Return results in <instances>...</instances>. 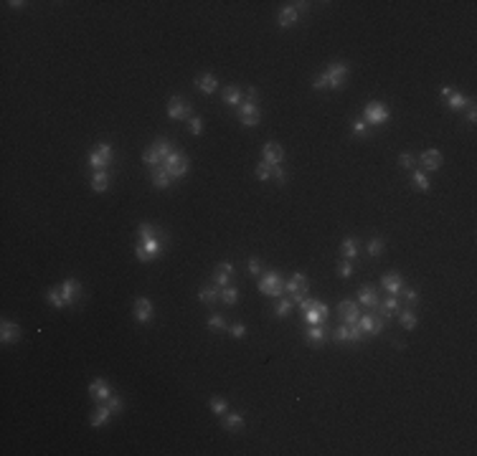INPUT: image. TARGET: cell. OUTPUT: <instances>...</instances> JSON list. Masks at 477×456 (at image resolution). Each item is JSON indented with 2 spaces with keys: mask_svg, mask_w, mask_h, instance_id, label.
I'll use <instances>...</instances> for the list:
<instances>
[{
  "mask_svg": "<svg viewBox=\"0 0 477 456\" xmlns=\"http://www.w3.org/2000/svg\"><path fill=\"white\" fill-rule=\"evenodd\" d=\"M340 254L345 256V259H353V256H358V241L353 239V236H348L343 244H340Z\"/></svg>",
  "mask_w": 477,
  "mask_h": 456,
  "instance_id": "31",
  "label": "cell"
},
{
  "mask_svg": "<svg viewBox=\"0 0 477 456\" xmlns=\"http://www.w3.org/2000/svg\"><path fill=\"white\" fill-rule=\"evenodd\" d=\"M196 86H198L203 94H213V92L219 89V79H216L213 74H203V76L196 79Z\"/></svg>",
  "mask_w": 477,
  "mask_h": 456,
  "instance_id": "24",
  "label": "cell"
},
{
  "mask_svg": "<svg viewBox=\"0 0 477 456\" xmlns=\"http://www.w3.org/2000/svg\"><path fill=\"white\" fill-rule=\"evenodd\" d=\"M219 297H221L224 304H236V302H239V289L231 287V284H229V287H221V294H219Z\"/></svg>",
  "mask_w": 477,
  "mask_h": 456,
  "instance_id": "33",
  "label": "cell"
},
{
  "mask_svg": "<svg viewBox=\"0 0 477 456\" xmlns=\"http://www.w3.org/2000/svg\"><path fill=\"white\" fill-rule=\"evenodd\" d=\"M348 335H351V325H340V327L333 332V340H335V342H345Z\"/></svg>",
  "mask_w": 477,
  "mask_h": 456,
  "instance_id": "46",
  "label": "cell"
},
{
  "mask_svg": "<svg viewBox=\"0 0 477 456\" xmlns=\"http://www.w3.org/2000/svg\"><path fill=\"white\" fill-rule=\"evenodd\" d=\"M208 327H211L213 332H224V330H226V322H224L221 314H211V317H208Z\"/></svg>",
  "mask_w": 477,
  "mask_h": 456,
  "instance_id": "45",
  "label": "cell"
},
{
  "mask_svg": "<svg viewBox=\"0 0 477 456\" xmlns=\"http://www.w3.org/2000/svg\"><path fill=\"white\" fill-rule=\"evenodd\" d=\"M381 287H383L388 294L399 297V292L404 289V279H401L399 274H386V277H381Z\"/></svg>",
  "mask_w": 477,
  "mask_h": 456,
  "instance_id": "19",
  "label": "cell"
},
{
  "mask_svg": "<svg viewBox=\"0 0 477 456\" xmlns=\"http://www.w3.org/2000/svg\"><path fill=\"white\" fill-rule=\"evenodd\" d=\"M216 269H219V271H224V274H231V277H234V264H231V261H221Z\"/></svg>",
  "mask_w": 477,
  "mask_h": 456,
  "instance_id": "57",
  "label": "cell"
},
{
  "mask_svg": "<svg viewBox=\"0 0 477 456\" xmlns=\"http://www.w3.org/2000/svg\"><path fill=\"white\" fill-rule=\"evenodd\" d=\"M305 320H307V325H325V314H320V312H317V309H307L305 312Z\"/></svg>",
  "mask_w": 477,
  "mask_h": 456,
  "instance_id": "41",
  "label": "cell"
},
{
  "mask_svg": "<svg viewBox=\"0 0 477 456\" xmlns=\"http://www.w3.org/2000/svg\"><path fill=\"white\" fill-rule=\"evenodd\" d=\"M21 337V327L16 325V322H3V325H0V340H3L6 345H11V342H16Z\"/></svg>",
  "mask_w": 477,
  "mask_h": 456,
  "instance_id": "18",
  "label": "cell"
},
{
  "mask_svg": "<svg viewBox=\"0 0 477 456\" xmlns=\"http://www.w3.org/2000/svg\"><path fill=\"white\" fill-rule=\"evenodd\" d=\"M150 180H152V185L155 188H160V190H165L168 185H170V175H168V170L160 165V167H152V172H150Z\"/></svg>",
  "mask_w": 477,
  "mask_h": 456,
  "instance_id": "22",
  "label": "cell"
},
{
  "mask_svg": "<svg viewBox=\"0 0 477 456\" xmlns=\"http://www.w3.org/2000/svg\"><path fill=\"white\" fill-rule=\"evenodd\" d=\"M358 302L363 307H368V309H378V304H381V299H378V294H376V289L371 284H363L358 289Z\"/></svg>",
  "mask_w": 477,
  "mask_h": 456,
  "instance_id": "15",
  "label": "cell"
},
{
  "mask_svg": "<svg viewBox=\"0 0 477 456\" xmlns=\"http://www.w3.org/2000/svg\"><path fill=\"white\" fill-rule=\"evenodd\" d=\"M59 289H61V297H64L66 307H71V304L79 299V294H81V284H79L76 279H66Z\"/></svg>",
  "mask_w": 477,
  "mask_h": 456,
  "instance_id": "13",
  "label": "cell"
},
{
  "mask_svg": "<svg viewBox=\"0 0 477 456\" xmlns=\"http://www.w3.org/2000/svg\"><path fill=\"white\" fill-rule=\"evenodd\" d=\"M338 312H340V317H343V322L345 325H358V317H361V309H358V304L356 302H351V299H343L340 304H338Z\"/></svg>",
  "mask_w": 477,
  "mask_h": 456,
  "instance_id": "11",
  "label": "cell"
},
{
  "mask_svg": "<svg viewBox=\"0 0 477 456\" xmlns=\"http://www.w3.org/2000/svg\"><path fill=\"white\" fill-rule=\"evenodd\" d=\"M188 165H191V162H188V157H186L183 152H173V155L163 162V167L168 170L170 177H183V175L188 172Z\"/></svg>",
  "mask_w": 477,
  "mask_h": 456,
  "instance_id": "7",
  "label": "cell"
},
{
  "mask_svg": "<svg viewBox=\"0 0 477 456\" xmlns=\"http://www.w3.org/2000/svg\"><path fill=\"white\" fill-rule=\"evenodd\" d=\"M262 157H264V162H269L272 167H277V165H282V160H284V147H282L279 142H267V145L262 147Z\"/></svg>",
  "mask_w": 477,
  "mask_h": 456,
  "instance_id": "10",
  "label": "cell"
},
{
  "mask_svg": "<svg viewBox=\"0 0 477 456\" xmlns=\"http://www.w3.org/2000/svg\"><path fill=\"white\" fill-rule=\"evenodd\" d=\"M305 337H307L310 345H320V342L325 340V327H323V325H310L307 332H305Z\"/></svg>",
  "mask_w": 477,
  "mask_h": 456,
  "instance_id": "26",
  "label": "cell"
},
{
  "mask_svg": "<svg viewBox=\"0 0 477 456\" xmlns=\"http://www.w3.org/2000/svg\"><path fill=\"white\" fill-rule=\"evenodd\" d=\"M165 244H168V234L163 231V228H157V236H155V239H150V241H137L135 256L147 264V261H152V259H157V256L163 254Z\"/></svg>",
  "mask_w": 477,
  "mask_h": 456,
  "instance_id": "1",
  "label": "cell"
},
{
  "mask_svg": "<svg viewBox=\"0 0 477 456\" xmlns=\"http://www.w3.org/2000/svg\"><path fill=\"white\" fill-rule=\"evenodd\" d=\"M399 294L404 297V302H406V307H409V309H414V307H416V302H419V294H416L414 289H406V287H404V289H401Z\"/></svg>",
  "mask_w": 477,
  "mask_h": 456,
  "instance_id": "42",
  "label": "cell"
},
{
  "mask_svg": "<svg viewBox=\"0 0 477 456\" xmlns=\"http://www.w3.org/2000/svg\"><path fill=\"white\" fill-rule=\"evenodd\" d=\"M272 175H274V180H279V183H284V170H282L279 165H277V167L272 170Z\"/></svg>",
  "mask_w": 477,
  "mask_h": 456,
  "instance_id": "59",
  "label": "cell"
},
{
  "mask_svg": "<svg viewBox=\"0 0 477 456\" xmlns=\"http://www.w3.org/2000/svg\"><path fill=\"white\" fill-rule=\"evenodd\" d=\"M109 188V175L104 172V170H97L94 175H92V190H97V193H104Z\"/></svg>",
  "mask_w": 477,
  "mask_h": 456,
  "instance_id": "30",
  "label": "cell"
},
{
  "mask_svg": "<svg viewBox=\"0 0 477 456\" xmlns=\"http://www.w3.org/2000/svg\"><path fill=\"white\" fill-rule=\"evenodd\" d=\"M419 162H421V167H426V170H439L442 162H444V157H442L439 150H426V152H421Z\"/></svg>",
  "mask_w": 477,
  "mask_h": 456,
  "instance_id": "17",
  "label": "cell"
},
{
  "mask_svg": "<svg viewBox=\"0 0 477 456\" xmlns=\"http://www.w3.org/2000/svg\"><path fill=\"white\" fill-rule=\"evenodd\" d=\"M112 160H114V150H112L109 142H99L92 150V155H89V165L94 167V172L102 170V167H107V165H112Z\"/></svg>",
  "mask_w": 477,
  "mask_h": 456,
  "instance_id": "3",
  "label": "cell"
},
{
  "mask_svg": "<svg viewBox=\"0 0 477 456\" xmlns=\"http://www.w3.org/2000/svg\"><path fill=\"white\" fill-rule=\"evenodd\" d=\"M363 119H366V124L381 127V124L388 122V107L383 102H368L366 109H363Z\"/></svg>",
  "mask_w": 477,
  "mask_h": 456,
  "instance_id": "2",
  "label": "cell"
},
{
  "mask_svg": "<svg viewBox=\"0 0 477 456\" xmlns=\"http://www.w3.org/2000/svg\"><path fill=\"white\" fill-rule=\"evenodd\" d=\"M401 309V302H399V297H394V294H388L381 304H378V312L383 314V320H388V317H394L396 312Z\"/></svg>",
  "mask_w": 477,
  "mask_h": 456,
  "instance_id": "21",
  "label": "cell"
},
{
  "mask_svg": "<svg viewBox=\"0 0 477 456\" xmlns=\"http://www.w3.org/2000/svg\"><path fill=\"white\" fill-rule=\"evenodd\" d=\"M310 289V282L305 274H292L287 282H284V292L287 294H305Z\"/></svg>",
  "mask_w": 477,
  "mask_h": 456,
  "instance_id": "12",
  "label": "cell"
},
{
  "mask_svg": "<svg viewBox=\"0 0 477 456\" xmlns=\"http://www.w3.org/2000/svg\"><path fill=\"white\" fill-rule=\"evenodd\" d=\"M289 312H292L289 297H287V299H277V304H274V317H287Z\"/></svg>",
  "mask_w": 477,
  "mask_h": 456,
  "instance_id": "40",
  "label": "cell"
},
{
  "mask_svg": "<svg viewBox=\"0 0 477 456\" xmlns=\"http://www.w3.org/2000/svg\"><path fill=\"white\" fill-rule=\"evenodd\" d=\"M137 234H140V239H137V241H150V239H155V236H157V228H155L152 223H140Z\"/></svg>",
  "mask_w": 477,
  "mask_h": 456,
  "instance_id": "35",
  "label": "cell"
},
{
  "mask_svg": "<svg viewBox=\"0 0 477 456\" xmlns=\"http://www.w3.org/2000/svg\"><path fill=\"white\" fill-rule=\"evenodd\" d=\"M312 86H315L317 92L330 89V86H328V76H325V74H317V76H315V81H312Z\"/></svg>",
  "mask_w": 477,
  "mask_h": 456,
  "instance_id": "52",
  "label": "cell"
},
{
  "mask_svg": "<svg viewBox=\"0 0 477 456\" xmlns=\"http://www.w3.org/2000/svg\"><path fill=\"white\" fill-rule=\"evenodd\" d=\"M211 411H213L216 416H224V413L229 411V403H226L224 398H219V395H213V398H211Z\"/></svg>",
  "mask_w": 477,
  "mask_h": 456,
  "instance_id": "43",
  "label": "cell"
},
{
  "mask_svg": "<svg viewBox=\"0 0 477 456\" xmlns=\"http://www.w3.org/2000/svg\"><path fill=\"white\" fill-rule=\"evenodd\" d=\"M142 162H145V165H152V167H160V165H163V160H160V155H157L155 147H147V150H145Z\"/></svg>",
  "mask_w": 477,
  "mask_h": 456,
  "instance_id": "36",
  "label": "cell"
},
{
  "mask_svg": "<svg viewBox=\"0 0 477 456\" xmlns=\"http://www.w3.org/2000/svg\"><path fill=\"white\" fill-rule=\"evenodd\" d=\"M107 405H109L112 416H114V413H122V398H117V395H109V398H107Z\"/></svg>",
  "mask_w": 477,
  "mask_h": 456,
  "instance_id": "49",
  "label": "cell"
},
{
  "mask_svg": "<svg viewBox=\"0 0 477 456\" xmlns=\"http://www.w3.org/2000/svg\"><path fill=\"white\" fill-rule=\"evenodd\" d=\"M244 428V416L241 413H224V431H239Z\"/></svg>",
  "mask_w": 477,
  "mask_h": 456,
  "instance_id": "28",
  "label": "cell"
},
{
  "mask_svg": "<svg viewBox=\"0 0 477 456\" xmlns=\"http://www.w3.org/2000/svg\"><path fill=\"white\" fill-rule=\"evenodd\" d=\"M168 117L170 119H193V107L186 102V99H181V97H170V102H168Z\"/></svg>",
  "mask_w": 477,
  "mask_h": 456,
  "instance_id": "5",
  "label": "cell"
},
{
  "mask_svg": "<svg viewBox=\"0 0 477 456\" xmlns=\"http://www.w3.org/2000/svg\"><path fill=\"white\" fill-rule=\"evenodd\" d=\"M109 416H112V411H109V405H99L94 413H92V418H89V423L94 426V428H99V426H104L107 421H109Z\"/></svg>",
  "mask_w": 477,
  "mask_h": 456,
  "instance_id": "27",
  "label": "cell"
},
{
  "mask_svg": "<svg viewBox=\"0 0 477 456\" xmlns=\"http://www.w3.org/2000/svg\"><path fill=\"white\" fill-rule=\"evenodd\" d=\"M224 102H226V104L239 107V104L244 102V92H241V86H236V84L226 86V89H224Z\"/></svg>",
  "mask_w": 477,
  "mask_h": 456,
  "instance_id": "25",
  "label": "cell"
},
{
  "mask_svg": "<svg viewBox=\"0 0 477 456\" xmlns=\"http://www.w3.org/2000/svg\"><path fill=\"white\" fill-rule=\"evenodd\" d=\"M229 332H231V335H234L236 340H241V337L246 335V327H244L241 322H236V325H231V327H229Z\"/></svg>",
  "mask_w": 477,
  "mask_h": 456,
  "instance_id": "55",
  "label": "cell"
},
{
  "mask_svg": "<svg viewBox=\"0 0 477 456\" xmlns=\"http://www.w3.org/2000/svg\"><path fill=\"white\" fill-rule=\"evenodd\" d=\"M358 327L363 335H378V332H383L386 320H381L376 314H363V317H358Z\"/></svg>",
  "mask_w": 477,
  "mask_h": 456,
  "instance_id": "9",
  "label": "cell"
},
{
  "mask_svg": "<svg viewBox=\"0 0 477 456\" xmlns=\"http://www.w3.org/2000/svg\"><path fill=\"white\" fill-rule=\"evenodd\" d=\"M312 302H315V299H305V297H302L297 304H299V309H302V312H307V309H312Z\"/></svg>",
  "mask_w": 477,
  "mask_h": 456,
  "instance_id": "58",
  "label": "cell"
},
{
  "mask_svg": "<svg viewBox=\"0 0 477 456\" xmlns=\"http://www.w3.org/2000/svg\"><path fill=\"white\" fill-rule=\"evenodd\" d=\"M411 183H414V185H416V190H421V193H426V190L431 188V185H429V177H426L421 170H416V172L411 175Z\"/></svg>",
  "mask_w": 477,
  "mask_h": 456,
  "instance_id": "37",
  "label": "cell"
},
{
  "mask_svg": "<svg viewBox=\"0 0 477 456\" xmlns=\"http://www.w3.org/2000/svg\"><path fill=\"white\" fill-rule=\"evenodd\" d=\"M229 282H231V274H224V271L216 269V274H213V284L221 289V287H229Z\"/></svg>",
  "mask_w": 477,
  "mask_h": 456,
  "instance_id": "47",
  "label": "cell"
},
{
  "mask_svg": "<svg viewBox=\"0 0 477 456\" xmlns=\"http://www.w3.org/2000/svg\"><path fill=\"white\" fill-rule=\"evenodd\" d=\"M89 395H92V400H107L112 395V388L104 378H94L89 383Z\"/></svg>",
  "mask_w": 477,
  "mask_h": 456,
  "instance_id": "14",
  "label": "cell"
},
{
  "mask_svg": "<svg viewBox=\"0 0 477 456\" xmlns=\"http://www.w3.org/2000/svg\"><path fill=\"white\" fill-rule=\"evenodd\" d=\"M353 132L361 134V137L368 134V124H366V119H356V122H353Z\"/></svg>",
  "mask_w": 477,
  "mask_h": 456,
  "instance_id": "54",
  "label": "cell"
},
{
  "mask_svg": "<svg viewBox=\"0 0 477 456\" xmlns=\"http://www.w3.org/2000/svg\"><path fill=\"white\" fill-rule=\"evenodd\" d=\"M46 299H49V304H54L56 309H64V307H66V302H64V297H61V289H49Z\"/></svg>",
  "mask_w": 477,
  "mask_h": 456,
  "instance_id": "39",
  "label": "cell"
},
{
  "mask_svg": "<svg viewBox=\"0 0 477 456\" xmlns=\"http://www.w3.org/2000/svg\"><path fill=\"white\" fill-rule=\"evenodd\" d=\"M399 320H401L404 330H414V327H416V322H419V320H416V314H414V312H411L409 307L399 312Z\"/></svg>",
  "mask_w": 477,
  "mask_h": 456,
  "instance_id": "34",
  "label": "cell"
},
{
  "mask_svg": "<svg viewBox=\"0 0 477 456\" xmlns=\"http://www.w3.org/2000/svg\"><path fill=\"white\" fill-rule=\"evenodd\" d=\"M272 170H274V167L262 160V162L256 165V177H259V180H269V177H272Z\"/></svg>",
  "mask_w": 477,
  "mask_h": 456,
  "instance_id": "44",
  "label": "cell"
},
{
  "mask_svg": "<svg viewBox=\"0 0 477 456\" xmlns=\"http://www.w3.org/2000/svg\"><path fill=\"white\" fill-rule=\"evenodd\" d=\"M447 99H449V109H452V112H459V109H464V107L469 104V99H467V97H462L459 92H452Z\"/></svg>",
  "mask_w": 477,
  "mask_h": 456,
  "instance_id": "32",
  "label": "cell"
},
{
  "mask_svg": "<svg viewBox=\"0 0 477 456\" xmlns=\"http://www.w3.org/2000/svg\"><path fill=\"white\" fill-rule=\"evenodd\" d=\"M219 294H221V289L216 287V284H208V287H201L198 289V302H203V304H216V299H219Z\"/></svg>",
  "mask_w": 477,
  "mask_h": 456,
  "instance_id": "23",
  "label": "cell"
},
{
  "mask_svg": "<svg viewBox=\"0 0 477 456\" xmlns=\"http://www.w3.org/2000/svg\"><path fill=\"white\" fill-rule=\"evenodd\" d=\"M152 147L157 150V155H160V160H163V162H165V160H168V157L176 152V150H173V142H170L168 137H160V140H157Z\"/></svg>",
  "mask_w": 477,
  "mask_h": 456,
  "instance_id": "29",
  "label": "cell"
},
{
  "mask_svg": "<svg viewBox=\"0 0 477 456\" xmlns=\"http://www.w3.org/2000/svg\"><path fill=\"white\" fill-rule=\"evenodd\" d=\"M135 320L137 322H150L152 320V302L147 297H137L135 299Z\"/></svg>",
  "mask_w": 477,
  "mask_h": 456,
  "instance_id": "16",
  "label": "cell"
},
{
  "mask_svg": "<svg viewBox=\"0 0 477 456\" xmlns=\"http://www.w3.org/2000/svg\"><path fill=\"white\" fill-rule=\"evenodd\" d=\"M399 165H401V167H414V165H416V157L409 155V152H404V155H399Z\"/></svg>",
  "mask_w": 477,
  "mask_h": 456,
  "instance_id": "53",
  "label": "cell"
},
{
  "mask_svg": "<svg viewBox=\"0 0 477 456\" xmlns=\"http://www.w3.org/2000/svg\"><path fill=\"white\" fill-rule=\"evenodd\" d=\"M239 117H241V124L244 127H254V124H259L262 122V109H259V104L256 102H241L239 104Z\"/></svg>",
  "mask_w": 477,
  "mask_h": 456,
  "instance_id": "6",
  "label": "cell"
},
{
  "mask_svg": "<svg viewBox=\"0 0 477 456\" xmlns=\"http://www.w3.org/2000/svg\"><path fill=\"white\" fill-rule=\"evenodd\" d=\"M259 289L267 294V297H282L284 294V279L279 277V274H274V271H269V274H264L262 279H259Z\"/></svg>",
  "mask_w": 477,
  "mask_h": 456,
  "instance_id": "4",
  "label": "cell"
},
{
  "mask_svg": "<svg viewBox=\"0 0 477 456\" xmlns=\"http://www.w3.org/2000/svg\"><path fill=\"white\" fill-rule=\"evenodd\" d=\"M299 21V13L292 8V6H287V8H282L279 11V16H277V23H279V28H292L294 23Z\"/></svg>",
  "mask_w": 477,
  "mask_h": 456,
  "instance_id": "20",
  "label": "cell"
},
{
  "mask_svg": "<svg viewBox=\"0 0 477 456\" xmlns=\"http://www.w3.org/2000/svg\"><path fill=\"white\" fill-rule=\"evenodd\" d=\"M244 99H246V102H256V104H259V92H256L254 86H249V89H246V97H244Z\"/></svg>",
  "mask_w": 477,
  "mask_h": 456,
  "instance_id": "56",
  "label": "cell"
},
{
  "mask_svg": "<svg viewBox=\"0 0 477 456\" xmlns=\"http://www.w3.org/2000/svg\"><path fill=\"white\" fill-rule=\"evenodd\" d=\"M188 129H191V134L198 137V134L203 132V119H201V117H193V119L188 122Z\"/></svg>",
  "mask_w": 477,
  "mask_h": 456,
  "instance_id": "48",
  "label": "cell"
},
{
  "mask_svg": "<svg viewBox=\"0 0 477 456\" xmlns=\"http://www.w3.org/2000/svg\"><path fill=\"white\" fill-rule=\"evenodd\" d=\"M366 251H368V256H381L386 251V241L383 239H373V241H368Z\"/></svg>",
  "mask_w": 477,
  "mask_h": 456,
  "instance_id": "38",
  "label": "cell"
},
{
  "mask_svg": "<svg viewBox=\"0 0 477 456\" xmlns=\"http://www.w3.org/2000/svg\"><path fill=\"white\" fill-rule=\"evenodd\" d=\"M246 271H249L251 277H259V274H262V261H259V259H249Z\"/></svg>",
  "mask_w": 477,
  "mask_h": 456,
  "instance_id": "50",
  "label": "cell"
},
{
  "mask_svg": "<svg viewBox=\"0 0 477 456\" xmlns=\"http://www.w3.org/2000/svg\"><path fill=\"white\" fill-rule=\"evenodd\" d=\"M325 76H328V86L330 89H343L345 79H348V64H330Z\"/></svg>",
  "mask_w": 477,
  "mask_h": 456,
  "instance_id": "8",
  "label": "cell"
},
{
  "mask_svg": "<svg viewBox=\"0 0 477 456\" xmlns=\"http://www.w3.org/2000/svg\"><path fill=\"white\" fill-rule=\"evenodd\" d=\"M467 122H469V124H474V122H477V112H474V109H469V114H467Z\"/></svg>",
  "mask_w": 477,
  "mask_h": 456,
  "instance_id": "60",
  "label": "cell"
},
{
  "mask_svg": "<svg viewBox=\"0 0 477 456\" xmlns=\"http://www.w3.org/2000/svg\"><path fill=\"white\" fill-rule=\"evenodd\" d=\"M338 274H340L343 279L353 277V264H351V261H340V264H338Z\"/></svg>",
  "mask_w": 477,
  "mask_h": 456,
  "instance_id": "51",
  "label": "cell"
}]
</instances>
